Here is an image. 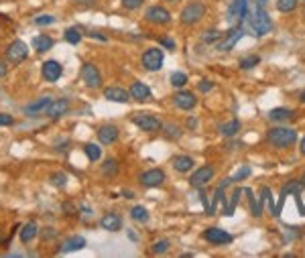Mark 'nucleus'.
<instances>
[{
	"mask_svg": "<svg viewBox=\"0 0 305 258\" xmlns=\"http://www.w3.org/2000/svg\"><path fill=\"white\" fill-rule=\"evenodd\" d=\"M244 193H246L248 199H250V211H252V216H254V218L263 216V205H260V201H256V199H254L252 191H250V189H244Z\"/></svg>",
	"mask_w": 305,
	"mask_h": 258,
	"instance_id": "2f4dec72",
	"label": "nucleus"
},
{
	"mask_svg": "<svg viewBox=\"0 0 305 258\" xmlns=\"http://www.w3.org/2000/svg\"><path fill=\"white\" fill-rule=\"evenodd\" d=\"M118 173V161L116 159H106L102 165V175L104 177H114Z\"/></svg>",
	"mask_w": 305,
	"mask_h": 258,
	"instance_id": "c756f323",
	"label": "nucleus"
},
{
	"mask_svg": "<svg viewBox=\"0 0 305 258\" xmlns=\"http://www.w3.org/2000/svg\"><path fill=\"white\" fill-rule=\"evenodd\" d=\"M53 100L51 98H39L37 102H33V104H29L27 108H25V112L27 114H41V112H47V108H49V104H51Z\"/></svg>",
	"mask_w": 305,
	"mask_h": 258,
	"instance_id": "4be33fe9",
	"label": "nucleus"
},
{
	"mask_svg": "<svg viewBox=\"0 0 305 258\" xmlns=\"http://www.w3.org/2000/svg\"><path fill=\"white\" fill-rule=\"evenodd\" d=\"M70 110V100H65V98H61V100H53L51 104H49V108H47V116L49 118H59V116H63L65 112Z\"/></svg>",
	"mask_w": 305,
	"mask_h": 258,
	"instance_id": "dca6fc26",
	"label": "nucleus"
},
{
	"mask_svg": "<svg viewBox=\"0 0 305 258\" xmlns=\"http://www.w3.org/2000/svg\"><path fill=\"white\" fill-rule=\"evenodd\" d=\"M37 234H39L37 224H35V222H27V224L23 226V230H20V242H23V244H29L31 240H35Z\"/></svg>",
	"mask_w": 305,
	"mask_h": 258,
	"instance_id": "5701e85b",
	"label": "nucleus"
},
{
	"mask_svg": "<svg viewBox=\"0 0 305 258\" xmlns=\"http://www.w3.org/2000/svg\"><path fill=\"white\" fill-rule=\"evenodd\" d=\"M220 132L224 136H234L236 132H240V120H230V122L222 124L220 126Z\"/></svg>",
	"mask_w": 305,
	"mask_h": 258,
	"instance_id": "7c9ffc66",
	"label": "nucleus"
},
{
	"mask_svg": "<svg viewBox=\"0 0 305 258\" xmlns=\"http://www.w3.org/2000/svg\"><path fill=\"white\" fill-rule=\"evenodd\" d=\"M171 83L175 85V88H183V85L187 83V75L181 73V71H173L171 73Z\"/></svg>",
	"mask_w": 305,
	"mask_h": 258,
	"instance_id": "c9c22d12",
	"label": "nucleus"
},
{
	"mask_svg": "<svg viewBox=\"0 0 305 258\" xmlns=\"http://www.w3.org/2000/svg\"><path fill=\"white\" fill-rule=\"evenodd\" d=\"M204 14H206V4L198 0V2H191L181 10V23L183 25H195L204 18Z\"/></svg>",
	"mask_w": 305,
	"mask_h": 258,
	"instance_id": "39448f33",
	"label": "nucleus"
},
{
	"mask_svg": "<svg viewBox=\"0 0 305 258\" xmlns=\"http://www.w3.org/2000/svg\"><path fill=\"white\" fill-rule=\"evenodd\" d=\"M83 153H85V157H88L92 163H96V161H100V157H102V148L98 146V144H94V142H88L83 146Z\"/></svg>",
	"mask_w": 305,
	"mask_h": 258,
	"instance_id": "cd10ccee",
	"label": "nucleus"
},
{
	"mask_svg": "<svg viewBox=\"0 0 305 258\" xmlns=\"http://www.w3.org/2000/svg\"><path fill=\"white\" fill-rule=\"evenodd\" d=\"M163 59H165V53H163V49L159 47H151V49H147L145 53H143V65H145V69H149V71H157V69H161V65H163Z\"/></svg>",
	"mask_w": 305,
	"mask_h": 258,
	"instance_id": "423d86ee",
	"label": "nucleus"
},
{
	"mask_svg": "<svg viewBox=\"0 0 305 258\" xmlns=\"http://www.w3.org/2000/svg\"><path fill=\"white\" fill-rule=\"evenodd\" d=\"M133 122L139 128H143L145 132H157V130H161V128H163L161 120L157 116H152V114H135L133 116Z\"/></svg>",
	"mask_w": 305,
	"mask_h": 258,
	"instance_id": "6e6552de",
	"label": "nucleus"
},
{
	"mask_svg": "<svg viewBox=\"0 0 305 258\" xmlns=\"http://www.w3.org/2000/svg\"><path fill=\"white\" fill-rule=\"evenodd\" d=\"M65 41H68L70 43V45H77V43L81 41V29L79 27H70V29H65Z\"/></svg>",
	"mask_w": 305,
	"mask_h": 258,
	"instance_id": "c85d7f7f",
	"label": "nucleus"
},
{
	"mask_svg": "<svg viewBox=\"0 0 305 258\" xmlns=\"http://www.w3.org/2000/svg\"><path fill=\"white\" fill-rule=\"evenodd\" d=\"M248 29L252 31L254 37H265L267 33H271L273 23H271V16L263 6H256L250 14H248Z\"/></svg>",
	"mask_w": 305,
	"mask_h": 258,
	"instance_id": "f257e3e1",
	"label": "nucleus"
},
{
	"mask_svg": "<svg viewBox=\"0 0 305 258\" xmlns=\"http://www.w3.org/2000/svg\"><path fill=\"white\" fill-rule=\"evenodd\" d=\"M214 167H210V165H206V167H202V169H198L195 173L189 177V183H191V187H204L206 183H210L212 179H214Z\"/></svg>",
	"mask_w": 305,
	"mask_h": 258,
	"instance_id": "9d476101",
	"label": "nucleus"
},
{
	"mask_svg": "<svg viewBox=\"0 0 305 258\" xmlns=\"http://www.w3.org/2000/svg\"><path fill=\"white\" fill-rule=\"evenodd\" d=\"M130 218H133L137 224H147L149 222V211L143 205H135L130 209Z\"/></svg>",
	"mask_w": 305,
	"mask_h": 258,
	"instance_id": "bb28decb",
	"label": "nucleus"
},
{
	"mask_svg": "<svg viewBox=\"0 0 305 258\" xmlns=\"http://www.w3.org/2000/svg\"><path fill=\"white\" fill-rule=\"evenodd\" d=\"M90 37H92V39H98V41H102V43L108 41V37H104V35H100V33H94V31L90 33Z\"/></svg>",
	"mask_w": 305,
	"mask_h": 258,
	"instance_id": "8fccbe9b",
	"label": "nucleus"
},
{
	"mask_svg": "<svg viewBox=\"0 0 305 258\" xmlns=\"http://www.w3.org/2000/svg\"><path fill=\"white\" fill-rule=\"evenodd\" d=\"M141 4H143V0H122V6L128 8V10H135V8H139Z\"/></svg>",
	"mask_w": 305,
	"mask_h": 258,
	"instance_id": "c03bdc74",
	"label": "nucleus"
},
{
	"mask_svg": "<svg viewBox=\"0 0 305 258\" xmlns=\"http://www.w3.org/2000/svg\"><path fill=\"white\" fill-rule=\"evenodd\" d=\"M291 116H293V110H289V108H275V110L269 112V118H271L273 122H285V120H289Z\"/></svg>",
	"mask_w": 305,
	"mask_h": 258,
	"instance_id": "a878e982",
	"label": "nucleus"
},
{
	"mask_svg": "<svg viewBox=\"0 0 305 258\" xmlns=\"http://www.w3.org/2000/svg\"><path fill=\"white\" fill-rule=\"evenodd\" d=\"M240 193H242V189H236V191L232 193L230 205L226 207V216H232V213H234V209H236V203H238V199H240Z\"/></svg>",
	"mask_w": 305,
	"mask_h": 258,
	"instance_id": "58836bf2",
	"label": "nucleus"
},
{
	"mask_svg": "<svg viewBox=\"0 0 305 258\" xmlns=\"http://www.w3.org/2000/svg\"><path fill=\"white\" fill-rule=\"evenodd\" d=\"M130 98H135L137 102H147L151 100V88L143 81H135L130 85Z\"/></svg>",
	"mask_w": 305,
	"mask_h": 258,
	"instance_id": "f3484780",
	"label": "nucleus"
},
{
	"mask_svg": "<svg viewBox=\"0 0 305 258\" xmlns=\"http://www.w3.org/2000/svg\"><path fill=\"white\" fill-rule=\"evenodd\" d=\"M33 47H35V51H39V53H45V51H49V49L53 47V39H51L49 35L35 37V39H33Z\"/></svg>",
	"mask_w": 305,
	"mask_h": 258,
	"instance_id": "b1692460",
	"label": "nucleus"
},
{
	"mask_svg": "<svg viewBox=\"0 0 305 258\" xmlns=\"http://www.w3.org/2000/svg\"><path fill=\"white\" fill-rule=\"evenodd\" d=\"M96 134H98V140L102 144H114L118 140V128L114 124H104V126L98 128Z\"/></svg>",
	"mask_w": 305,
	"mask_h": 258,
	"instance_id": "4468645a",
	"label": "nucleus"
},
{
	"mask_svg": "<svg viewBox=\"0 0 305 258\" xmlns=\"http://www.w3.org/2000/svg\"><path fill=\"white\" fill-rule=\"evenodd\" d=\"M122 195H124L126 199H130V197H133V191H124V193H122Z\"/></svg>",
	"mask_w": 305,
	"mask_h": 258,
	"instance_id": "5fc2aeb1",
	"label": "nucleus"
},
{
	"mask_svg": "<svg viewBox=\"0 0 305 258\" xmlns=\"http://www.w3.org/2000/svg\"><path fill=\"white\" fill-rule=\"evenodd\" d=\"M41 236H43V240H51V238H55V236H57V232L53 228H45L41 232Z\"/></svg>",
	"mask_w": 305,
	"mask_h": 258,
	"instance_id": "49530a36",
	"label": "nucleus"
},
{
	"mask_svg": "<svg viewBox=\"0 0 305 258\" xmlns=\"http://www.w3.org/2000/svg\"><path fill=\"white\" fill-rule=\"evenodd\" d=\"M165 130H167V138H179L181 136V130H179L177 126H173V124L165 126Z\"/></svg>",
	"mask_w": 305,
	"mask_h": 258,
	"instance_id": "37998d69",
	"label": "nucleus"
},
{
	"mask_svg": "<svg viewBox=\"0 0 305 258\" xmlns=\"http://www.w3.org/2000/svg\"><path fill=\"white\" fill-rule=\"evenodd\" d=\"M204 238L212 244H230L232 242V236L226 230H220V228H208L204 232Z\"/></svg>",
	"mask_w": 305,
	"mask_h": 258,
	"instance_id": "ddd939ff",
	"label": "nucleus"
},
{
	"mask_svg": "<svg viewBox=\"0 0 305 258\" xmlns=\"http://www.w3.org/2000/svg\"><path fill=\"white\" fill-rule=\"evenodd\" d=\"M161 43H163V45H165V47H169V49H175V43H173L171 39H163Z\"/></svg>",
	"mask_w": 305,
	"mask_h": 258,
	"instance_id": "603ef678",
	"label": "nucleus"
},
{
	"mask_svg": "<svg viewBox=\"0 0 305 258\" xmlns=\"http://www.w3.org/2000/svg\"><path fill=\"white\" fill-rule=\"evenodd\" d=\"M301 155H305V138L301 140Z\"/></svg>",
	"mask_w": 305,
	"mask_h": 258,
	"instance_id": "6e6d98bb",
	"label": "nucleus"
},
{
	"mask_svg": "<svg viewBox=\"0 0 305 258\" xmlns=\"http://www.w3.org/2000/svg\"><path fill=\"white\" fill-rule=\"evenodd\" d=\"M53 23H55V16H51V14H39L35 18L37 27H47V25H53Z\"/></svg>",
	"mask_w": 305,
	"mask_h": 258,
	"instance_id": "4c0bfd02",
	"label": "nucleus"
},
{
	"mask_svg": "<svg viewBox=\"0 0 305 258\" xmlns=\"http://www.w3.org/2000/svg\"><path fill=\"white\" fill-rule=\"evenodd\" d=\"M260 63V57H256V55H250V57H244V59H240V69H252V67H256Z\"/></svg>",
	"mask_w": 305,
	"mask_h": 258,
	"instance_id": "72a5a7b5",
	"label": "nucleus"
},
{
	"mask_svg": "<svg viewBox=\"0 0 305 258\" xmlns=\"http://www.w3.org/2000/svg\"><path fill=\"white\" fill-rule=\"evenodd\" d=\"M212 90H214V83H212V81H208V79L200 81V92H202V94H208V92H212Z\"/></svg>",
	"mask_w": 305,
	"mask_h": 258,
	"instance_id": "a18cd8bd",
	"label": "nucleus"
},
{
	"mask_svg": "<svg viewBox=\"0 0 305 258\" xmlns=\"http://www.w3.org/2000/svg\"><path fill=\"white\" fill-rule=\"evenodd\" d=\"M167 250H169V240H159V242L152 244V248H151L152 254H165Z\"/></svg>",
	"mask_w": 305,
	"mask_h": 258,
	"instance_id": "a19ab883",
	"label": "nucleus"
},
{
	"mask_svg": "<svg viewBox=\"0 0 305 258\" xmlns=\"http://www.w3.org/2000/svg\"><path fill=\"white\" fill-rule=\"evenodd\" d=\"M260 201H267L269 203V211L275 216V209H277V205L273 203V197H271V189L269 187H263V197H260Z\"/></svg>",
	"mask_w": 305,
	"mask_h": 258,
	"instance_id": "ea45409f",
	"label": "nucleus"
},
{
	"mask_svg": "<svg viewBox=\"0 0 305 258\" xmlns=\"http://www.w3.org/2000/svg\"><path fill=\"white\" fill-rule=\"evenodd\" d=\"M187 126H189V128H195V126H198V120H195V118H189V120H187Z\"/></svg>",
	"mask_w": 305,
	"mask_h": 258,
	"instance_id": "864d4df0",
	"label": "nucleus"
},
{
	"mask_svg": "<svg viewBox=\"0 0 305 258\" xmlns=\"http://www.w3.org/2000/svg\"><path fill=\"white\" fill-rule=\"evenodd\" d=\"M256 2H258V6H263V4L267 2V0H256Z\"/></svg>",
	"mask_w": 305,
	"mask_h": 258,
	"instance_id": "4d7b16f0",
	"label": "nucleus"
},
{
	"mask_svg": "<svg viewBox=\"0 0 305 258\" xmlns=\"http://www.w3.org/2000/svg\"><path fill=\"white\" fill-rule=\"evenodd\" d=\"M267 138L273 146H279V148H285V146H291L295 140H297V132L293 128H285V126H279V128H271L267 132Z\"/></svg>",
	"mask_w": 305,
	"mask_h": 258,
	"instance_id": "f03ea898",
	"label": "nucleus"
},
{
	"mask_svg": "<svg viewBox=\"0 0 305 258\" xmlns=\"http://www.w3.org/2000/svg\"><path fill=\"white\" fill-rule=\"evenodd\" d=\"M8 73V67H6V63L2 61V59H0V79H2L4 75Z\"/></svg>",
	"mask_w": 305,
	"mask_h": 258,
	"instance_id": "09e8293b",
	"label": "nucleus"
},
{
	"mask_svg": "<svg viewBox=\"0 0 305 258\" xmlns=\"http://www.w3.org/2000/svg\"><path fill=\"white\" fill-rule=\"evenodd\" d=\"M81 79H83V83L88 85V88H100V85H102V75H100L98 67L92 65V63H83Z\"/></svg>",
	"mask_w": 305,
	"mask_h": 258,
	"instance_id": "1a4fd4ad",
	"label": "nucleus"
},
{
	"mask_svg": "<svg viewBox=\"0 0 305 258\" xmlns=\"http://www.w3.org/2000/svg\"><path fill=\"white\" fill-rule=\"evenodd\" d=\"M301 102H305V92H303V94H301Z\"/></svg>",
	"mask_w": 305,
	"mask_h": 258,
	"instance_id": "13d9d810",
	"label": "nucleus"
},
{
	"mask_svg": "<svg viewBox=\"0 0 305 258\" xmlns=\"http://www.w3.org/2000/svg\"><path fill=\"white\" fill-rule=\"evenodd\" d=\"M248 16V0H232L230 6H228V12H226V20L228 25L236 27L242 23V18Z\"/></svg>",
	"mask_w": 305,
	"mask_h": 258,
	"instance_id": "7ed1b4c3",
	"label": "nucleus"
},
{
	"mask_svg": "<svg viewBox=\"0 0 305 258\" xmlns=\"http://www.w3.org/2000/svg\"><path fill=\"white\" fill-rule=\"evenodd\" d=\"M100 226L108 232H118L122 228V218L118 213H104L102 220H100Z\"/></svg>",
	"mask_w": 305,
	"mask_h": 258,
	"instance_id": "a211bd4d",
	"label": "nucleus"
},
{
	"mask_svg": "<svg viewBox=\"0 0 305 258\" xmlns=\"http://www.w3.org/2000/svg\"><path fill=\"white\" fill-rule=\"evenodd\" d=\"M74 2L83 4V6H92V4H96V0H74Z\"/></svg>",
	"mask_w": 305,
	"mask_h": 258,
	"instance_id": "3c124183",
	"label": "nucleus"
},
{
	"mask_svg": "<svg viewBox=\"0 0 305 258\" xmlns=\"http://www.w3.org/2000/svg\"><path fill=\"white\" fill-rule=\"evenodd\" d=\"M104 98L106 100H110V102H118V104H126L128 102V98H130V92H126V90H122V88H106L104 90Z\"/></svg>",
	"mask_w": 305,
	"mask_h": 258,
	"instance_id": "aec40b11",
	"label": "nucleus"
},
{
	"mask_svg": "<svg viewBox=\"0 0 305 258\" xmlns=\"http://www.w3.org/2000/svg\"><path fill=\"white\" fill-rule=\"evenodd\" d=\"M169 2H175V0H169Z\"/></svg>",
	"mask_w": 305,
	"mask_h": 258,
	"instance_id": "bf43d9fd",
	"label": "nucleus"
},
{
	"mask_svg": "<svg viewBox=\"0 0 305 258\" xmlns=\"http://www.w3.org/2000/svg\"><path fill=\"white\" fill-rule=\"evenodd\" d=\"M41 73H43V77H45L47 81H57L61 77V73H63V67H61L59 61L49 59V61H45L41 65Z\"/></svg>",
	"mask_w": 305,
	"mask_h": 258,
	"instance_id": "9b49d317",
	"label": "nucleus"
},
{
	"mask_svg": "<svg viewBox=\"0 0 305 258\" xmlns=\"http://www.w3.org/2000/svg\"><path fill=\"white\" fill-rule=\"evenodd\" d=\"M145 18L149 20V23H155V25H167L169 20H171V14L167 8L163 6H151L145 14Z\"/></svg>",
	"mask_w": 305,
	"mask_h": 258,
	"instance_id": "f8f14e48",
	"label": "nucleus"
},
{
	"mask_svg": "<svg viewBox=\"0 0 305 258\" xmlns=\"http://www.w3.org/2000/svg\"><path fill=\"white\" fill-rule=\"evenodd\" d=\"M277 8L281 12H293L297 8V0H277Z\"/></svg>",
	"mask_w": 305,
	"mask_h": 258,
	"instance_id": "473e14b6",
	"label": "nucleus"
},
{
	"mask_svg": "<svg viewBox=\"0 0 305 258\" xmlns=\"http://www.w3.org/2000/svg\"><path fill=\"white\" fill-rule=\"evenodd\" d=\"M173 100H175V106L181 110H191V108H195V104H198V100H195V96L191 92H179V94H175Z\"/></svg>",
	"mask_w": 305,
	"mask_h": 258,
	"instance_id": "6ab92c4d",
	"label": "nucleus"
},
{
	"mask_svg": "<svg viewBox=\"0 0 305 258\" xmlns=\"http://www.w3.org/2000/svg\"><path fill=\"white\" fill-rule=\"evenodd\" d=\"M51 183L55 187H65L68 185V175L61 173V171H55V173H51Z\"/></svg>",
	"mask_w": 305,
	"mask_h": 258,
	"instance_id": "f704fd0d",
	"label": "nucleus"
},
{
	"mask_svg": "<svg viewBox=\"0 0 305 258\" xmlns=\"http://www.w3.org/2000/svg\"><path fill=\"white\" fill-rule=\"evenodd\" d=\"M250 173H252V169L244 165L242 169H238V171H236V173H234V177H230V179H232V183H238V181H242V179H246V177H248Z\"/></svg>",
	"mask_w": 305,
	"mask_h": 258,
	"instance_id": "e433bc0d",
	"label": "nucleus"
},
{
	"mask_svg": "<svg viewBox=\"0 0 305 258\" xmlns=\"http://www.w3.org/2000/svg\"><path fill=\"white\" fill-rule=\"evenodd\" d=\"M173 167H175V171H179V173H187V171H191V167H193V159L187 157V155L175 157L173 159Z\"/></svg>",
	"mask_w": 305,
	"mask_h": 258,
	"instance_id": "393cba45",
	"label": "nucleus"
},
{
	"mask_svg": "<svg viewBox=\"0 0 305 258\" xmlns=\"http://www.w3.org/2000/svg\"><path fill=\"white\" fill-rule=\"evenodd\" d=\"M202 39H204V43H214V41H220L222 39V33L220 31H206Z\"/></svg>",
	"mask_w": 305,
	"mask_h": 258,
	"instance_id": "79ce46f5",
	"label": "nucleus"
},
{
	"mask_svg": "<svg viewBox=\"0 0 305 258\" xmlns=\"http://www.w3.org/2000/svg\"><path fill=\"white\" fill-rule=\"evenodd\" d=\"M244 37V29H242V25H236V27H232L226 35H222V39H220V43H218V51H230L238 41H240Z\"/></svg>",
	"mask_w": 305,
	"mask_h": 258,
	"instance_id": "0eeeda50",
	"label": "nucleus"
},
{
	"mask_svg": "<svg viewBox=\"0 0 305 258\" xmlns=\"http://www.w3.org/2000/svg\"><path fill=\"white\" fill-rule=\"evenodd\" d=\"M85 246V238L81 236H70L68 240L61 242V248L57 252H76V250H81Z\"/></svg>",
	"mask_w": 305,
	"mask_h": 258,
	"instance_id": "412c9836",
	"label": "nucleus"
},
{
	"mask_svg": "<svg viewBox=\"0 0 305 258\" xmlns=\"http://www.w3.org/2000/svg\"><path fill=\"white\" fill-rule=\"evenodd\" d=\"M14 124V118L8 116V114H0V126H10Z\"/></svg>",
	"mask_w": 305,
	"mask_h": 258,
	"instance_id": "de8ad7c7",
	"label": "nucleus"
},
{
	"mask_svg": "<svg viewBox=\"0 0 305 258\" xmlns=\"http://www.w3.org/2000/svg\"><path fill=\"white\" fill-rule=\"evenodd\" d=\"M4 55H6V61L8 63H12V65H18V63H23L29 57V47H27V43H23V41H12L10 45L6 47Z\"/></svg>",
	"mask_w": 305,
	"mask_h": 258,
	"instance_id": "20e7f679",
	"label": "nucleus"
},
{
	"mask_svg": "<svg viewBox=\"0 0 305 258\" xmlns=\"http://www.w3.org/2000/svg\"><path fill=\"white\" fill-rule=\"evenodd\" d=\"M163 181H165V173L161 169H151V171H145V173L141 175V183L145 187H159Z\"/></svg>",
	"mask_w": 305,
	"mask_h": 258,
	"instance_id": "2eb2a0df",
	"label": "nucleus"
}]
</instances>
